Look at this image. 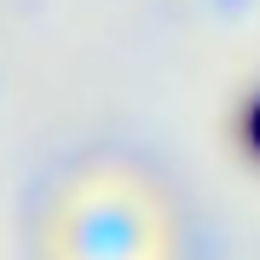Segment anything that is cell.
<instances>
[{"label":"cell","instance_id":"cell-1","mask_svg":"<svg viewBox=\"0 0 260 260\" xmlns=\"http://www.w3.org/2000/svg\"><path fill=\"white\" fill-rule=\"evenodd\" d=\"M249 145L260 150V104H254V110H249Z\"/></svg>","mask_w":260,"mask_h":260}]
</instances>
